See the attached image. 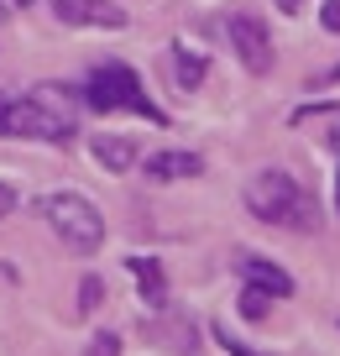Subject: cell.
<instances>
[{
  "mask_svg": "<svg viewBox=\"0 0 340 356\" xmlns=\"http://www.w3.org/2000/svg\"><path fill=\"white\" fill-rule=\"evenodd\" d=\"M215 335H220V346H225V356H267V351H252V346H246L241 335H231V330H225V325H220Z\"/></svg>",
  "mask_w": 340,
  "mask_h": 356,
  "instance_id": "cell-14",
  "label": "cell"
},
{
  "mask_svg": "<svg viewBox=\"0 0 340 356\" xmlns=\"http://www.w3.org/2000/svg\"><path fill=\"white\" fill-rule=\"evenodd\" d=\"M16 204H22L16 184H0V220H6V215H16Z\"/></svg>",
  "mask_w": 340,
  "mask_h": 356,
  "instance_id": "cell-16",
  "label": "cell"
},
{
  "mask_svg": "<svg viewBox=\"0 0 340 356\" xmlns=\"http://www.w3.org/2000/svg\"><path fill=\"white\" fill-rule=\"evenodd\" d=\"M241 273H246V283H262L273 299H288V293H293V278H288L283 267H277V262H262V257H252V252L241 257Z\"/></svg>",
  "mask_w": 340,
  "mask_h": 356,
  "instance_id": "cell-10",
  "label": "cell"
},
{
  "mask_svg": "<svg viewBox=\"0 0 340 356\" xmlns=\"http://www.w3.org/2000/svg\"><path fill=\"white\" fill-rule=\"evenodd\" d=\"M89 152H95V163L105 168V173H131L136 157H142V152H136V142H126V136H99Z\"/></svg>",
  "mask_w": 340,
  "mask_h": 356,
  "instance_id": "cell-9",
  "label": "cell"
},
{
  "mask_svg": "<svg viewBox=\"0 0 340 356\" xmlns=\"http://www.w3.org/2000/svg\"><path fill=\"white\" fill-rule=\"evenodd\" d=\"M335 210H340V173H335Z\"/></svg>",
  "mask_w": 340,
  "mask_h": 356,
  "instance_id": "cell-21",
  "label": "cell"
},
{
  "mask_svg": "<svg viewBox=\"0 0 340 356\" xmlns=\"http://www.w3.org/2000/svg\"><path fill=\"white\" fill-rule=\"evenodd\" d=\"M246 210H252L257 220H267V225H283V231H304V236L319 231L314 194H309L288 168H262V173L246 184Z\"/></svg>",
  "mask_w": 340,
  "mask_h": 356,
  "instance_id": "cell-2",
  "label": "cell"
},
{
  "mask_svg": "<svg viewBox=\"0 0 340 356\" xmlns=\"http://www.w3.org/2000/svg\"><path fill=\"white\" fill-rule=\"evenodd\" d=\"M173 79H178L184 89H194L199 79H204V58H199V53H184V47H173Z\"/></svg>",
  "mask_w": 340,
  "mask_h": 356,
  "instance_id": "cell-11",
  "label": "cell"
},
{
  "mask_svg": "<svg viewBox=\"0 0 340 356\" xmlns=\"http://www.w3.org/2000/svg\"><path fill=\"white\" fill-rule=\"evenodd\" d=\"M99 299H105V278H99V273H89V278L79 283V314H95Z\"/></svg>",
  "mask_w": 340,
  "mask_h": 356,
  "instance_id": "cell-13",
  "label": "cell"
},
{
  "mask_svg": "<svg viewBox=\"0 0 340 356\" xmlns=\"http://www.w3.org/2000/svg\"><path fill=\"white\" fill-rule=\"evenodd\" d=\"M6 6H32V0H6Z\"/></svg>",
  "mask_w": 340,
  "mask_h": 356,
  "instance_id": "cell-22",
  "label": "cell"
},
{
  "mask_svg": "<svg viewBox=\"0 0 340 356\" xmlns=\"http://www.w3.org/2000/svg\"><path fill=\"white\" fill-rule=\"evenodd\" d=\"M225 37H231L236 58H241L252 74H267V68H273V42H267V26L257 22V16H231V22H225Z\"/></svg>",
  "mask_w": 340,
  "mask_h": 356,
  "instance_id": "cell-5",
  "label": "cell"
},
{
  "mask_svg": "<svg viewBox=\"0 0 340 356\" xmlns=\"http://www.w3.org/2000/svg\"><path fill=\"white\" fill-rule=\"evenodd\" d=\"M199 152H152L147 157V178H157V184H173V178H194L199 173Z\"/></svg>",
  "mask_w": 340,
  "mask_h": 356,
  "instance_id": "cell-8",
  "label": "cell"
},
{
  "mask_svg": "<svg viewBox=\"0 0 340 356\" xmlns=\"http://www.w3.org/2000/svg\"><path fill=\"white\" fill-rule=\"evenodd\" d=\"M267 304H273V293H267L262 283H246V289H241V314H246V320H262Z\"/></svg>",
  "mask_w": 340,
  "mask_h": 356,
  "instance_id": "cell-12",
  "label": "cell"
},
{
  "mask_svg": "<svg viewBox=\"0 0 340 356\" xmlns=\"http://www.w3.org/2000/svg\"><path fill=\"white\" fill-rule=\"evenodd\" d=\"M0 22H6V0H0Z\"/></svg>",
  "mask_w": 340,
  "mask_h": 356,
  "instance_id": "cell-23",
  "label": "cell"
},
{
  "mask_svg": "<svg viewBox=\"0 0 340 356\" xmlns=\"http://www.w3.org/2000/svg\"><path fill=\"white\" fill-rule=\"evenodd\" d=\"M53 6V16L63 26H126V11L115 6V0H47Z\"/></svg>",
  "mask_w": 340,
  "mask_h": 356,
  "instance_id": "cell-6",
  "label": "cell"
},
{
  "mask_svg": "<svg viewBox=\"0 0 340 356\" xmlns=\"http://www.w3.org/2000/svg\"><path fill=\"white\" fill-rule=\"evenodd\" d=\"M319 22H325V32H340V0H325V6H319Z\"/></svg>",
  "mask_w": 340,
  "mask_h": 356,
  "instance_id": "cell-17",
  "label": "cell"
},
{
  "mask_svg": "<svg viewBox=\"0 0 340 356\" xmlns=\"http://www.w3.org/2000/svg\"><path fill=\"white\" fill-rule=\"evenodd\" d=\"M37 210H42V220L53 225V236L68 246V252H79V257L99 252V241H105V215H99L84 194H74V189L42 194V204H37Z\"/></svg>",
  "mask_w": 340,
  "mask_h": 356,
  "instance_id": "cell-3",
  "label": "cell"
},
{
  "mask_svg": "<svg viewBox=\"0 0 340 356\" xmlns=\"http://www.w3.org/2000/svg\"><path fill=\"white\" fill-rule=\"evenodd\" d=\"M330 147H335V152H340V126H335V131H330Z\"/></svg>",
  "mask_w": 340,
  "mask_h": 356,
  "instance_id": "cell-20",
  "label": "cell"
},
{
  "mask_svg": "<svg viewBox=\"0 0 340 356\" xmlns=\"http://www.w3.org/2000/svg\"><path fill=\"white\" fill-rule=\"evenodd\" d=\"M273 6H277V11H283V16H293L298 6H304V0H273Z\"/></svg>",
  "mask_w": 340,
  "mask_h": 356,
  "instance_id": "cell-19",
  "label": "cell"
},
{
  "mask_svg": "<svg viewBox=\"0 0 340 356\" xmlns=\"http://www.w3.org/2000/svg\"><path fill=\"white\" fill-rule=\"evenodd\" d=\"M84 100L95 105L99 115L131 111V115H147L152 126H168V115L157 111V105H152V95L142 89L136 68H126V63H99L95 74H89V84H84Z\"/></svg>",
  "mask_w": 340,
  "mask_h": 356,
  "instance_id": "cell-4",
  "label": "cell"
},
{
  "mask_svg": "<svg viewBox=\"0 0 340 356\" xmlns=\"http://www.w3.org/2000/svg\"><path fill=\"white\" fill-rule=\"evenodd\" d=\"M0 136L16 142H47L68 147L74 142V115H68V84H37L32 95L0 105Z\"/></svg>",
  "mask_w": 340,
  "mask_h": 356,
  "instance_id": "cell-1",
  "label": "cell"
},
{
  "mask_svg": "<svg viewBox=\"0 0 340 356\" xmlns=\"http://www.w3.org/2000/svg\"><path fill=\"white\" fill-rule=\"evenodd\" d=\"M89 356H121V335H95V341H89Z\"/></svg>",
  "mask_w": 340,
  "mask_h": 356,
  "instance_id": "cell-15",
  "label": "cell"
},
{
  "mask_svg": "<svg viewBox=\"0 0 340 356\" xmlns=\"http://www.w3.org/2000/svg\"><path fill=\"white\" fill-rule=\"evenodd\" d=\"M126 267L136 273L142 304H147V309H163V304H168V278H163V267H157V257H126Z\"/></svg>",
  "mask_w": 340,
  "mask_h": 356,
  "instance_id": "cell-7",
  "label": "cell"
},
{
  "mask_svg": "<svg viewBox=\"0 0 340 356\" xmlns=\"http://www.w3.org/2000/svg\"><path fill=\"white\" fill-rule=\"evenodd\" d=\"M325 84H340V63L330 68V74H314V79H309V89H325Z\"/></svg>",
  "mask_w": 340,
  "mask_h": 356,
  "instance_id": "cell-18",
  "label": "cell"
}]
</instances>
